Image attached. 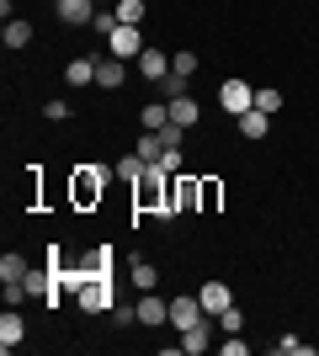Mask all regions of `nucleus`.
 Instances as JSON below:
<instances>
[{
    "label": "nucleus",
    "mask_w": 319,
    "mask_h": 356,
    "mask_svg": "<svg viewBox=\"0 0 319 356\" xmlns=\"http://www.w3.org/2000/svg\"><path fill=\"white\" fill-rule=\"evenodd\" d=\"M170 181H176V176H165L160 165H149V170L133 181V218H138V213H154V218H176V208H170Z\"/></svg>",
    "instance_id": "1"
},
{
    "label": "nucleus",
    "mask_w": 319,
    "mask_h": 356,
    "mask_svg": "<svg viewBox=\"0 0 319 356\" xmlns=\"http://www.w3.org/2000/svg\"><path fill=\"white\" fill-rule=\"evenodd\" d=\"M112 176H117V165H75V170H69V202H75L80 213L101 208Z\"/></svg>",
    "instance_id": "2"
},
{
    "label": "nucleus",
    "mask_w": 319,
    "mask_h": 356,
    "mask_svg": "<svg viewBox=\"0 0 319 356\" xmlns=\"http://www.w3.org/2000/svg\"><path fill=\"white\" fill-rule=\"evenodd\" d=\"M75 303L85 314H112V309H117V303H112V277H85L80 293H75Z\"/></svg>",
    "instance_id": "3"
},
{
    "label": "nucleus",
    "mask_w": 319,
    "mask_h": 356,
    "mask_svg": "<svg viewBox=\"0 0 319 356\" xmlns=\"http://www.w3.org/2000/svg\"><path fill=\"white\" fill-rule=\"evenodd\" d=\"M170 208L176 213H202V176L181 170V176L170 181Z\"/></svg>",
    "instance_id": "4"
},
{
    "label": "nucleus",
    "mask_w": 319,
    "mask_h": 356,
    "mask_svg": "<svg viewBox=\"0 0 319 356\" xmlns=\"http://www.w3.org/2000/svg\"><path fill=\"white\" fill-rule=\"evenodd\" d=\"M218 106H224V118H245V112L256 106V86H245V80H224V86H218Z\"/></svg>",
    "instance_id": "5"
},
{
    "label": "nucleus",
    "mask_w": 319,
    "mask_h": 356,
    "mask_svg": "<svg viewBox=\"0 0 319 356\" xmlns=\"http://www.w3.org/2000/svg\"><path fill=\"white\" fill-rule=\"evenodd\" d=\"M96 11H101L96 0H54V16H59L64 27H91Z\"/></svg>",
    "instance_id": "6"
},
{
    "label": "nucleus",
    "mask_w": 319,
    "mask_h": 356,
    "mask_svg": "<svg viewBox=\"0 0 319 356\" xmlns=\"http://www.w3.org/2000/svg\"><path fill=\"white\" fill-rule=\"evenodd\" d=\"M22 341H27V319H22V309H16V303H6V314H0V351L11 356Z\"/></svg>",
    "instance_id": "7"
},
{
    "label": "nucleus",
    "mask_w": 319,
    "mask_h": 356,
    "mask_svg": "<svg viewBox=\"0 0 319 356\" xmlns=\"http://www.w3.org/2000/svg\"><path fill=\"white\" fill-rule=\"evenodd\" d=\"M122 86H128V59L101 54V59H96V90H122Z\"/></svg>",
    "instance_id": "8"
},
{
    "label": "nucleus",
    "mask_w": 319,
    "mask_h": 356,
    "mask_svg": "<svg viewBox=\"0 0 319 356\" xmlns=\"http://www.w3.org/2000/svg\"><path fill=\"white\" fill-rule=\"evenodd\" d=\"M213 335H218V319H202V325H192V330H181V351L186 356H202V351H213Z\"/></svg>",
    "instance_id": "9"
},
{
    "label": "nucleus",
    "mask_w": 319,
    "mask_h": 356,
    "mask_svg": "<svg viewBox=\"0 0 319 356\" xmlns=\"http://www.w3.org/2000/svg\"><path fill=\"white\" fill-rule=\"evenodd\" d=\"M144 48H149V43L138 38V27H117L112 38H106V54H112V59H138Z\"/></svg>",
    "instance_id": "10"
},
{
    "label": "nucleus",
    "mask_w": 319,
    "mask_h": 356,
    "mask_svg": "<svg viewBox=\"0 0 319 356\" xmlns=\"http://www.w3.org/2000/svg\"><path fill=\"white\" fill-rule=\"evenodd\" d=\"M138 325H144V330H160V325H170V298L138 293Z\"/></svg>",
    "instance_id": "11"
},
{
    "label": "nucleus",
    "mask_w": 319,
    "mask_h": 356,
    "mask_svg": "<svg viewBox=\"0 0 319 356\" xmlns=\"http://www.w3.org/2000/svg\"><path fill=\"white\" fill-rule=\"evenodd\" d=\"M165 106H170V122H176V128H197L202 106H197V96H192V90H176Z\"/></svg>",
    "instance_id": "12"
},
{
    "label": "nucleus",
    "mask_w": 319,
    "mask_h": 356,
    "mask_svg": "<svg viewBox=\"0 0 319 356\" xmlns=\"http://www.w3.org/2000/svg\"><path fill=\"white\" fill-rule=\"evenodd\" d=\"M208 314H202V298L192 293V298H170V325L176 330H192V325H202Z\"/></svg>",
    "instance_id": "13"
},
{
    "label": "nucleus",
    "mask_w": 319,
    "mask_h": 356,
    "mask_svg": "<svg viewBox=\"0 0 319 356\" xmlns=\"http://www.w3.org/2000/svg\"><path fill=\"white\" fill-rule=\"evenodd\" d=\"M197 298H202V314H208V319H218V314H224L229 303H234L229 282H202V287H197Z\"/></svg>",
    "instance_id": "14"
},
{
    "label": "nucleus",
    "mask_w": 319,
    "mask_h": 356,
    "mask_svg": "<svg viewBox=\"0 0 319 356\" xmlns=\"http://www.w3.org/2000/svg\"><path fill=\"white\" fill-rule=\"evenodd\" d=\"M138 74H144L149 86H160V80L170 74V54L165 48H144V54H138Z\"/></svg>",
    "instance_id": "15"
},
{
    "label": "nucleus",
    "mask_w": 319,
    "mask_h": 356,
    "mask_svg": "<svg viewBox=\"0 0 319 356\" xmlns=\"http://www.w3.org/2000/svg\"><path fill=\"white\" fill-rule=\"evenodd\" d=\"M128 282H133V293H154V287H160V266H154V261H133Z\"/></svg>",
    "instance_id": "16"
},
{
    "label": "nucleus",
    "mask_w": 319,
    "mask_h": 356,
    "mask_svg": "<svg viewBox=\"0 0 319 356\" xmlns=\"http://www.w3.org/2000/svg\"><path fill=\"white\" fill-rule=\"evenodd\" d=\"M0 43H6V48H27L32 43V22H27V16H11L6 32H0Z\"/></svg>",
    "instance_id": "17"
},
{
    "label": "nucleus",
    "mask_w": 319,
    "mask_h": 356,
    "mask_svg": "<svg viewBox=\"0 0 319 356\" xmlns=\"http://www.w3.org/2000/svg\"><path fill=\"white\" fill-rule=\"evenodd\" d=\"M234 128H240L245 138H266V128H272V118H266V112H261V106H250V112H245V118H234Z\"/></svg>",
    "instance_id": "18"
},
{
    "label": "nucleus",
    "mask_w": 319,
    "mask_h": 356,
    "mask_svg": "<svg viewBox=\"0 0 319 356\" xmlns=\"http://www.w3.org/2000/svg\"><path fill=\"white\" fill-rule=\"evenodd\" d=\"M64 86H96V59H69L64 64Z\"/></svg>",
    "instance_id": "19"
},
{
    "label": "nucleus",
    "mask_w": 319,
    "mask_h": 356,
    "mask_svg": "<svg viewBox=\"0 0 319 356\" xmlns=\"http://www.w3.org/2000/svg\"><path fill=\"white\" fill-rule=\"evenodd\" d=\"M27 255H16V250H6L0 255V282H22V277H27Z\"/></svg>",
    "instance_id": "20"
},
{
    "label": "nucleus",
    "mask_w": 319,
    "mask_h": 356,
    "mask_svg": "<svg viewBox=\"0 0 319 356\" xmlns=\"http://www.w3.org/2000/svg\"><path fill=\"white\" fill-rule=\"evenodd\" d=\"M197 54H192V48H176V54H170V74H176V80H192V74H197Z\"/></svg>",
    "instance_id": "21"
},
{
    "label": "nucleus",
    "mask_w": 319,
    "mask_h": 356,
    "mask_svg": "<svg viewBox=\"0 0 319 356\" xmlns=\"http://www.w3.org/2000/svg\"><path fill=\"white\" fill-rule=\"evenodd\" d=\"M138 122H144L149 134H160V128H170V106L165 102H149L144 112H138Z\"/></svg>",
    "instance_id": "22"
},
{
    "label": "nucleus",
    "mask_w": 319,
    "mask_h": 356,
    "mask_svg": "<svg viewBox=\"0 0 319 356\" xmlns=\"http://www.w3.org/2000/svg\"><path fill=\"white\" fill-rule=\"evenodd\" d=\"M282 102H288V96H282L277 86H256V106L266 112V118H277V112H282Z\"/></svg>",
    "instance_id": "23"
},
{
    "label": "nucleus",
    "mask_w": 319,
    "mask_h": 356,
    "mask_svg": "<svg viewBox=\"0 0 319 356\" xmlns=\"http://www.w3.org/2000/svg\"><path fill=\"white\" fill-rule=\"evenodd\" d=\"M112 11H117V22H122V27H138V22H144V11H149V6H144V0H117Z\"/></svg>",
    "instance_id": "24"
},
{
    "label": "nucleus",
    "mask_w": 319,
    "mask_h": 356,
    "mask_svg": "<svg viewBox=\"0 0 319 356\" xmlns=\"http://www.w3.org/2000/svg\"><path fill=\"white\" fill-rule=\"evenodd\" d=\"M240 330H245V309H240V303H229V309L218 314V335H240Z\"/></svg>",
    "instance_id": "25"
},
{
    "label": "nucleus",
    "mask_w": 319,
    "mask_h": 356,
    "mask_svg": "<svg viewBox=\"0 0 319 356\" xmlns=\"http://www.w3.org/2000/svg\"><path fill=\"white\" fill-rule=\"evenodd\" d=\"M144 170H149V165L138 160V154H122V160H117V181H128V186H133V181L144 176Z\"/></svg>",
    "instance_id": "26"
},
{
    "label": "nucleus",
    "mask_w": 319,
    "mask_h": 356,
    "mask_svg": "<svg viewBox=\"0 0 319 356\" xmlns=\"http://www.w3.org/2000/svg\"><path fill=\"white\" fill-rule=\"evenodd\" d=\"M224 202V181H213V176H202V213H213Z\"/></svg>",
    "instance_id": "27"
},
{
    "label": "nucleus",
    "mask_w": 319,
    "mask_h": 356,
    "mask_svg": "<svg viewBox=\"0 0 319 356\" xmlns=\"http://www.w3.org/2000/svg\"><path fill=\"white\" fill-rule=\"evenodd\" d=\"M91 27H96V38H112V32H117L122 22H117V11H112V6H101V11H96V22H91Z\"/></svg>",
    "instance_id": "28"
},
{
    "label": "nucleus",
    "mask_w": 319,
    "mask_h": 356,
    "mask_svg": "<svg viewBox=\"0 0 319 356\" xmlns=\"http://www.w3.org/2000/svg\"><path fill=\"white\" fill-rule=\"evenodd\" d=\"M277 351H282V356H314V346L298 341V335H282V341H277Z\"/></svg>",
    "instance_id": "29"
},
{
    "label": "nucleus",
    "mask_w": 319,
    "mask_h": 356,
    "mask_svg": "<svg viewBox=\"0 0 319 356\" xmlns=\"http://www.w3.org/2000/svg\"><path fill=\"white\" fill-rule=\"evenodd\" d=\"M154 165H160L165 176H181V144H170V149H165V154H160Z\"/></svg>",
    "instance_id": "30"
},
{
    "label": "nucleus",
    "mask_w": 319,
    "mask_h": 356,
    "mask_svg": "<svg viewBox=\"0 0 319 356\" xmlns=\"http://www.w3.org/2000/svg\"><path fill=\"white\" fill-rule=\"evenodd\" d=\"M112 325H117V330L138 325V303H117V309H112Z\"/></svg>",
    "instance_id": "31"
},
{
    "label": "nucleus",
    "mask_w": 319,
    "mask_h": 356,
    "mask_svg": "<svg viewBox=\"0 0 319 356\" xmlns=\"http://www.w3.org/2000/svg\"><path fill=\"white\" fill-rule=\"evenodd\" d=\"M43 118H48V122H64V118H69V102H64V96H54V102L43 106Z\"/></svg>",
    "instance_id": "32"
},
{
    "label": "nucleus",
    "mask_w": 319,
    "mask_h": 356,
    "mask_svg": "<svg viewBox=\"0 0 319 356\" xmlns=\"http://www.w3.org/2000/svg\"><path fill=\"white\" fill-rule=\"evenodd\" d=\"M43 266L54 271V277H64V250H59V245H48V261H43Z\"/></svg>",
    "instance_id": "33"
},
{
    "label": "nucleus",
    "mask_w": 319,
    "mask_h": 356,
    "mask_svg": "<svg viewBox=\"0 0 319 356\" xmlns=\"http://www.w3.org/2000/svg\"><path fill=\"white\" fill-rule=\"evenodd\" d=\"M218 351H224V356H245V351H250V346H245L240 335H229V341H218Z\"/></svg>",
    "instance_id": "34"
},
{
    "label": "nucleus",
    "mask_w": 319,
    "mask_h": 356,
    "mask_svg": "<svg viewBox=\"0 0 319 356\" xmlns=\"http://www.w3.org/2000/svg\"><path fill=\"white\" fill-rule=\"evenodd\" d=\"M96 6H117V0H96Z\"/></svg>",
    "instance_id": "35"
},
{
    "label": "nucleus",
    "mask_w": 319,
    "mask_h": 356,
    "mask_svg": "<svg viewBox=\"0 0 319 356\" xmlns=\"http://www.w3.org/2000/svg\"><path fill=\"white\" fill-rule=\"evenodd\" d=\"M48 6H54V0H48Z\"/></svg>",
    "instance_id": "36"
}]
</instances>
